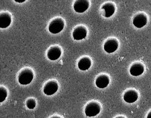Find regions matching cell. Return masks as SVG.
I'll return each instance as SVG.
<instances>
[{"label":"cell","mask_w":151,"mask_h":118,"mask_svg":"<svg viewBox=\"0 0 151 118\" xmlns=\"http://www.w3.org/2000/svg\"><path fill=\"white\" fill-rule=\"evenodd\" d=\"M34 78V74L32 69H25L22 70L18 77V82L22 85H27L31 83Z\"/></svg>","instance_id":"obj_1"},{"label":"cell","mask_w":151,"mask_h":118,"mask_svg":"<svg viewBox=\"0 0 151 118\" xmlns=\"http://www.w3.org/2000/svg\"><path fill=\"white\" fill-rule=\"evenodd\" d=\"M64 27V22L63 19L57 18L52 21L48 26L49 32L52 34H56L60 32Z\"/></svg>","instance_id":"obj_2"},{"label":"cell","mask_w":151,"mask_h":118,"mask_svg":"<svg viewBox=\"0 0 151 118\" xmlns=\"http://www.w3.org/2000/svg\"><path fill=\"white\" fill-rule=\"evenodd\" d=\"M99 105L95 102L89 103L86 107V115L88 117H93L99 114L100 112Z\"/></svg>","instance_id":"obj_3"},{"label":"cell","mask_w":151,"mask_h":118,"mask_svg":"<svg viewBox=\"0 0 151 118\" xmlns=\"http://www.w3.org/2000/svg\"><path fill=\"white\" fill-rule=\"evenodd\" d=\"M58 89L59 85L57 82L55 81H49L44 86V92L47 96H51L54 94Z\"/></svg>","instance_id":"obj_4"},{"label":"cell","mask_w":151,"mask_h":118,"mask_svg":"<svg viewBox=\"0 0 151 118\" xmlns=\"http://www.w3.org/2000/svg\"><path fill=\"white\" fill-rule=\"evenodd\" d=\"M89 2L86 0H78L74 3V9L76 12L83 13L89 8Z\"/></svg>","instance_id":"obj_5"},{"label":"cell","mask_w":151,"mask_h":118,"mask_svg":"<svg viewBox=\"0 0 151 118\" xmlns=\"http://www.w3.org/2000/svg\"><path fill=\"white\" fill-rule=\"evenodd\" d=\"M12 22V17L10 14L7 12L0 14V28L6 29L10 26Z\"/></svg>","instance_id":"obj_6"},{"label":"cell","mask_w":151,"mask_h":118,"mask_svg":"<svg viewBox=\"0 0 151 118\" xmlns=\"http://www.w3.org/2000/svg\"><path fill=\"white\" fill-rule=\"evenodd\" d=\"M87 33V30L85 27L78 26L74 30L72 36L75 40H80L85 38Z\"/></svg>","instance_id":"obj_7"},{"label":"cell","mask_w":151,"mask_h":118,"mask_svg":"<svg viewBox=\"0 0 151 118\" xmlns=\"http://www.w3.org/2000/svg\"><path fill=\"white\" fill-rule=\"evenodd\" d=\"M133 24L136 28H143L147 23V16L143 14H139L136 15L133 19Z\"/></svg>","instance_id":"obj_8"},{"label":"cell","mask_w":151,"mask_h":118,"mask_svg":"<svg viewBox=\"0 0 151 118\" xmlns=\"http://www.w3.org/2000/svg\"><path fill=\"white\" fill-rule=\"evenodd\" d=\"M118 47V43L117 40L115 39H110L106 41L104 44V50L108 53L114 52Z\"/></svg>","instance_id":"obj_9"},{"label":"cell","mask_w":151,"mask_h":118,"mask_svg":"<svg viewBox=\"0 0 151 118\" xmlns=\"http://www.w3.org/2000/svg\"><path fill=\"white\" fill-rule=\"evenodd\" d=\"M61 50L57 46L51 47L47 52V57L51 61H55L58 59L61 55Z\"/></svg>","instance_id":"obj_10"},{"label":"cell","mask_w":151,"mask_h":118,"mask_svg":"<svg viewBox=\"0 0 151 118\" xmlns=\"http://www.w3.org/2000/svg\"><path fill=\"white\" fill-rule=\"evenodd\" d=\"M123 98L125 102L131 104L137 101L138 98V95L136 91L130 90L124 93Z\"/></svg>","instance_id":"obj_11"},{"label":"cell","mask_w":151,"mask_h":118,"mask_svg":"<svg viewBox=\"0 0 151 118\" xmlns=\"http://www.w3.org/2000/svg\"><path fill=\"white\" fill-rule=\"evenodd\" d=\"M144 67L142 64L136 63L131 66L129 72L132 75L137 77L142 74L144 73Z\"/></svg>","instance_id":"obj_12"},{"label":"cell","mask_w":151,"mask_h":118,"mask_svg":"<svg viewBox=\"0 0 151 118\" xmlns=\"http://www.w3.org/2000/svg\"><path fill=\"white\" fill-rule=\"evenodd\" d=\"M109 83V77L106 75H101L98 77L95 82L96 86L100 89L106 88Z\"/></svg>","instance_id":"obj_13"},{"label":"cell","mask_w":151,"mask_h":118,"mask_svg":"<svg viewBox=\"0 0 151 118\" xmlns=\"http://www.w3.org/2000/svg\"><path fill=\"white\" fill-rule=\"evenodd\" d=\"M78 67L80 70L85 71L88 70L91 65V61L90 58L83 57L80 59L78 62Z\"/></svg>","instance_id":"obj_14"},{"label":"cell","mask_w":151,"mask_h":118,"mask_svg":"<svg viewBox=\"0 0 151 118\" xmlns=\"http://www.w3.org/2000/svg\"><path fill=\"white\" fill-rule=\"evenodd\" d=\"M102 9L105 10V16L106 18H109L112 16L115 11L114 5L111 3H107L104 4L102 6Z\"/></svg>","instance_id":"obj_15"},{"label":"cell","mask_w":151,"mask_h":118,"mask_svg":"<svg viewBox=\"0 0 151 118\" xmlns=\"http://www.w3.org/2000/svg\"><path fill=\"white\" fill-rule=\"evenodd\" d=\"M7 95V91L6 88L3 87H0V103H2L6 100Z\"/></svg>","instance_id":"obj_16"},{"label":"cell","mask_w":151,"mask_h":118,"mask_svg":"<svg viewBox=\"0 0 151 118\" xmlns=\"http://www.w3.org/2000/svg\"><path fill=\"white\" fill-rule=\"evenodd\" d=\"M26 104H27V107H28L29 109H34L36 106V101H35L34 99H29V100L27 101Z\"/></svg>","instance_id":"obj_17"},{"label":"cell","mask_w":151,"mask_h":118,"mask_svg":"<svg viewBox=\"0 0 151 118\" xmlns=\"http://www.w3.org/2000/svg\"><path fill=\"white\" fill-rule=\"evenodd\" d=\"M15 1L16 2H18V3H23V2H24L25 1V0H24V1H22V0H20V1H17V0H15Z\"/></svg>","instance_id":"obj_18"},{"label":"cell","mask_w":151,"mask_h":118,"mask_svg":"<svg viewBox=\"0 0 151 118\" xmlns=\"http://www.w3.org/2000/svg\"><path fill=\"white\" fill-rule=\"evenodd\" d=\"M151 112H149L147 116V118H151Z\"/></svg>","instance_id":"obj_19"},{"label":"cell","mask_w":151,"mask_h":118,"mask_svg":"<svg viewBox=\"0 0 151 118\" xmlns=\"http://www.w3.org/2000/svg\"><path fill=\"white\" fill-rule=\"evenodd\" d=\"M52 118H60V117H52Z\"/></svg>","instance_id":"obj_20"},{"label":"cell","mask_w":151,"mask_h":118,"mask_svg":"<svg viewBox=\"0 0 151 118\" xmlns=\"http://www.w3.org/2000/svg\"><path fill=\"white\" fill-rule=\"evenodd\" d=\"M124 118V117H117V118Z\"/></svg>","instance_id":"obj_21"}]
</instances>
